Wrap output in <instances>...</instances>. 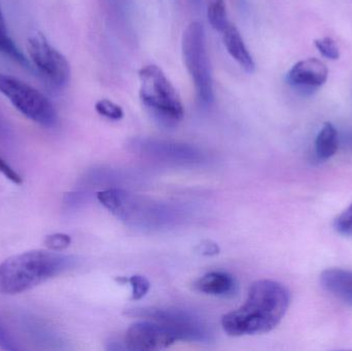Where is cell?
Wrapping results in <instances>:
<instances>
[{"instance_id": "cell-1", "label": "cell", "mask_w": 352, "mask_h": 351, "mask_svg": "<svg viewBox=\"0 0 352 351\" xmlns=\"http://www.w3.org/2000/svg\"><path fill=\"white\" fill-rule=\"evenodd\" d=\"M291 303L289 290L270 280L254 282L245 302L223 315L221 327L232 337L269 333L280 324Z\"/></svg>"}, {"instance_id": "cell-2", "label": "cell", "mask_w": 352, "mask_h": 351, "mask_svg": "<svg viewBox=\"0 0 352 351\" xmlns=\"http://www.w3.org/2000/svg\"><path fill=\"white\" fill-rule=\"evenodd\" d=\"M78 259L59 251L19 253L0 264V293L21 294L74 268Z\"/></svg>"}, {"instance_id": "cell-3", "label": "cell", "mask_w": 352, "mask_h": 351, "mask_svg": "<svg viewBox=\"0 0 352 351\" xmlns=\"http://www.w3.org/2000/svg\"><path fill=\"white\" fill-rule=\"evenodd\" d=\"M98 201L127 226L140 230H161L182 220V210L171 204L155 202L121 189L99 192Z\"/></svg>"}, {"instance_id": "cell-4", "label": "cell", "mask_w": 352, "mask_h": 351, "mask_svg": "<svg viewBox=\"0 0 352 351\" xmlns=\"http://www.w3.org/2000/svg\"><path fill=\"white\" fill-rule=\"evenodd\" d=\"M138 78L140 100L152 117L166 127L180 123L184 117V105L163 70L151 64L140 70Z\"/></svg>"}, {"instance_id": "cell-5", "label": "cell", "mask_w": 352, "mask_h": 351, "mask_svg": "<svg viewBox=\"0 0 352 351\" xmlns=\"http://www.w3.org/2000/svg\"><path fill=\"white\" fill-rule=\"evenodd\" d=\"M182 51L199 101L203 105H210L214 98L213 80L202 23L195 21L188 25L182 34Z\"/></svg>"}, {"instance_id": "cell-6", "label": "cell", "mask_w": 352, "mask_h": 351, "mask_svg": "<svg viewBox=\"0 0 352 351\" xmlns=\"http://www.w3.org/2000/svg\"><path fill=\"white\" fill-rule=\"evenodd\" d=\"M127 317L155 321L175 334L178 341L209 344L213 335L210 328L198 315L178 308L138 307L125 311Z\"/></svg>"}, {"instance_id": "cell-7", "label": "cell", "mask_w": 352, "mask_h": 351, "mask_svg": "<svg viewBox=\"0 0 352 351\" xmlns=\"http://www.w3.org/2000/svg\"><path fill=\"white\" fill-rule=\"evenodd\" d=\"M0 93L27 119L45 127L57 123V111L52 101L27 82L0 72Z\"/></svg>"}, {"instance_id": "cell-8", "label": "cell", "mask_w": 352, "mask_h": 351, "mask_svg": "<svg viewBox=\"0 0 352 351\" xmlns=\"http://www.w3.org/2000/svg\"><path fill=\"white\" fill-rule=\"evenodd\" d=\"M27 52L33 66L51 84L63 88L68 84L72 72L67 59L41 33L30 35L27 41Z\"/></svg>"}, {"instance_id": "cell-9", "label": "cell", "mask_w": 352, "mask_h": 351, "mask_svg": "<svg viewBox=\"0 0 352 351\" xmlns=\"http://www.w3.org/2000/svg\"><path fill=\"white\" fill-rule=\"evenodd\" d=\"M130 148L144 158L169 164L195 165L205 161V155L196 146L170 140L136 138Z\"/></svg>"}, {"instance_id": "cell-10", "label": "cell", "mask_w": 352, "mask_h": 351, "mask_svg": "<svg viewBox=\"0 0 352 351\" xmlns=\"http://www.w3.org/2000/svg\"><path fill=\"white\" fill-rule=\"evenodd\" d=\"M175 334L152 321H142L130 326L126 333L125 348L129 350H160L170 348L177 342Z\"/></svg>"}, {"instance_id": "cell-11", "label": "cell", "mask_w": 352, "mask_h": 351, "mask_svg": "<svg viewBox=\"0 0 352 351\" xmlns=\"http://www.w3.org/2000/svg\"><path fill=\"white\" fill-rule=\"evenodd\" d=\"M328 76L326 64L316 58H309L296 63L287 72V80L296 88L308 90L322 86Z\"/></svg>"}, {"instance_id": "cell-12", "label": "cell", "mask_w": 352, "mask_h": 351, "mask_svg": "<svg viewBox=\"0 0 352 351\" xmlns=\"http://www.w3.org/2000/svg\"><path fill=\"white\" fill-rule=\"evenodd\" d=\"M194 288L205 295L228 298L237 294L238 282L235 278L228 272L212 271L199 278L195 282Z\"/></svg>"}, {"instance_id": "cell-13", "label": "cell", "mask_w": 352, "mask_h": 351, "mask_svg": "<svg viewBox=\"0 0 352 351\" xmlns=\"http://www.w3.org/2000/svg\"><path fill=\"white\" fill-rule=\"evenodd\" d=\"M223 41L228 53L248 73H252L256 69L254 58L244 43L243 38L235 25L228 23L221 31Z\"/></svg>"}, {"instance_id": "cell-14", "label": "cell", "mask_w": 352, "mask_h": 351, "mask_svg": "<svg viewBox=\"0 0 352 351\" xmlns=\"http://www.w3.org/2000/svg\"><path fill=\"white\" fill-rule=\"evenodd\" d=\"M320 284L327 292L352 305V271L339 268L326 270L320 275Z\"/></svg>"}, {"instance_id": "cell-15", "label": "cell", "mask_w": 352, "mask_h": 351, "mask_svg": "<svg viewBox=\"0 0 352 351\" xmlns=\"http://www.w3.org/2000/svg\"><path fill=\"white\" fill-rule=\"evenodd\" d=\"M338 131L334 125L326 123L318 134L316 140V156L320 160L326 161L335 156L339 148Z\"/></svg>"}, {"instance_id": "cell-16", "label": "cell", "mask_w": 352, "mask_h": 351, "mask_svg": "<svg viewBox=\"0 0 352 351\" xmlns=\"http://www.w3.org/2000/svg\"><path fill=\"white\" fill-rule=\"evenodd\" d=\"M0 53L8 56L10 59L14 60V62L23 66V67L30 68V62L25 57L24 54L21 52L18 45L14 43L12 37L8 34L6 20H4L1 10H0Z\"/></svg>"}, {"instance_id": "cell-17", "label": "cell", "mask_w": 352, "mask_h": 351, "mask_svg": "<svg viewBox=\"0 0 352 351\" xmlns=\"http://www.w3.org/2000/svg\"><path fill=\"white\" fill-rule=\"evenodd\" d=\"M206 12L210 26L221 32L229 23L227 20L225 0H206Z\"/></svg>"}, {"instance_id": "cell-18", "label": "cell", "mask_w": 352, "mask_h": 351, "mask_svg": "<svg viewBox=\"0 0 352 351\" xmlns=\"http://www.w3.org/2000/svg\"><path fill=\"white\" fill-rule=\"evenodd\" d=\"M95 109L99 115L111 121H120L124 117L123 109L109 99H101L97 101Z\"/></svg>"}, {"instance_id": "cell-19", "label": "cell", "mask_w": 352, "mask_h": 351, "mask_svg": "<svg viewBox=\"0 0 352 351\" xmlns=\"http://www.w3.org/2000/svg\"><path fill=\"white\" fill-rule=\"evenodd\" d=\"M131 284L132 297L131 300L138 301L146 296L150 291L151 284L144 276L133 275L128 280Z\"/></svg>"}, {"instance_id": "cell-20", "label": "cell", "mask_w": 352, "mask_h": 351, "mask_svg": "<svg viewBox=\"0 0 352 351\" xmlns=\"http://www.w3.org/2000/svg\"><path fill=\"white\" fill-rule=\"evenodd\" d=\"M316 47L324 57L330 60H338L340 58V51L336 41L331 37L316 39Z\"/></svg>"}, {"instance_id": "cell-21", "label": "cell", "mask_w": 352, "mask_h": 351, "mask_svg": "<svg viewBox=\"0 0 352 351\" xmlns=\"http://www.w3.org/2000/svg\"><path fill=\"white\" fill-rule=\"evenodd\" d=\"M70 243H72V238L69 235L63 234V233L47 235L45 238V245L50 251H64L69 247Z\"/></svg>"}, {"instance_id": "cell-22", "label": "cell", "mask_w": 352, "mask_h": 351, "mask_svg": "<svg viewBox=\"0 0 352 351\" xmlns=\"http://www.w3.org/2000/svg\"><path fill=\"white\" fill-rule=\"evenodd\" d=\"M337 232L344 236H352V203L335 220Z\"/></svg>"}, {"instance_id": "cell-23", "label": "cell", "mask_w": 352, "mask_h": 351, "mask_svg": "<svg viewBox=\"0 0 352 351\" xmlns=\"http://www.w3.org/2000/svg\"><path fill=\"white\" fill-rule=\"evenodd\" d=\"M0 172L6 177V179H10L12 183H16V185H19V183H22L23 179L22 177L19 175V173L16 172V170L10 167V165L0 156Z\"/></svg>"}, {"instance_id": "cell-24", "label": "cell", "mask_w": 352, "mask_h": 351, "mask_svg": "<svg viewBox=\"0 0 352 351\" xmlns=\"http://www.w3.org/2000/svg\"><path fill=\"white\" fill-rule=\"evenodd\" d=\"M0 348L3 350L18 351L20 348L16 346V342L10 334L0 325Z\"/></svg>"}, {"instance_id": "cell-25", "label": "cell", "mask_w": 352, "mask_h": 351, "mask_svg": "<svg viewBox=\"0 0 352 351\" xmlns=\"http://www.w3.org/2000/svg\"><path fill=\"white\" fill-rule=\"evenodd\" d=\"M219 247L211 241H206L200 245V253L205 256H213L219 253Z\"/></svg>"}, {"instance_id": "cell-26", "label": "cell", "mask_w": 352, "mask_h": 351, "mask_svg": "<svg viewBox=\"0 0 352 351\" xmlns=\"http://www.w3.org/2000/svg\"><path fill=\"white\" fill-rule=\"evenodd\" d=\"M8 133H10V130H8V126L4 123L3 120L0 117V137H8Z\"/></svg>"}, {"instance_id": "cell-27", "label": "cell", "mask_w": 352, "mask_h": 351, "mask_svg": "<svg viewBox=\"0 0 352 351\" xmlns=\"http://www.w3.org/2000/svg\"><path fill=\"white\" fill-rule=\"evenodd\" d=\"M188 2H190L192 8L198 10V8H200V6L202 5L203 0H188Z\"/></svg>"}, {"instance_id": "cell-28", "label": "cell", "mask_w": 352, "mask_h": 351, "mask_svg": "<svg viewBox=\"0 0 352 351\" xmlns=\"http://www.w3.org/2000/svg\"><path fill=\"white\" fill-rule=\"evenodd\" d=\"M347 142H349V146L352 148V134L347 138Z\"/></svg>"}]
</instances>
